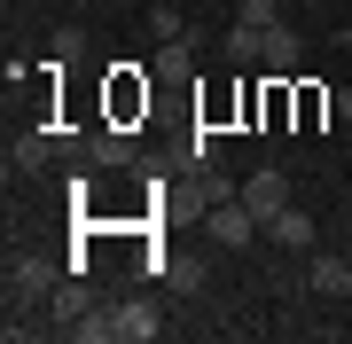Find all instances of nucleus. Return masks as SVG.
<instances>
[{
    "mask_svg": "<svg viewBox=\"0 0 352 344\" xmlns=\"http://www.w3.org/2000/svg\"><path fill=\"white\" fill-rule=\"evenodd\" d=\"M337 117H344V126H352V87H337Z\"/></svg>",
    "mask_w": 352,
    "mask_h": 344,
    "instance_id": "obj_15",
    "label": "nucleus"
},
{
    "mask_svg": "<svg viewBox=\"0 0 352 344\" xmlns=\"http://www.w3.org/2000/svg\"><path fill=\"white\" fill-rule=\"evenodd\" d=\"M243 204H251V211H258V227H266V219L289 204V180H282V165H258L251 180H243Z\"/></svg>",
    "mask_w": 352,
    "mask_h": 344,
    "instance_id": "obj_5",
    "label": "nucleus"
},
{
    "mask_svg": "<svg viewBox=\"0 0 352 344\" xmlns=\"http://www.w3.org/2000/svg\"><path fill=\"white\" fill-rule=\"evenodd\" d=\"M282 24V0H235V32H227V55L235 63H258L266 32Z\"/></svg>",
    "mask_w": 352,
    "mask_h": 344,
    "instance_id": "obj_1",
    "label": "nucleus"
},
{
    "mask_svg": "<svg viewBox=\"0 0 352 344\" xmlns=\"http://www.w3.org/2000/svg\"><path fill=\"white\" fill-rule=\"evenodd\" d=\"M87 313H94V290H87V282H55V297H47V321H63V329H78Z\"/></svg>",
    "mask_w": 352,
    "mask_h": 344,
    "instance_id": "obj_7",
    "label": "nucleus"
},
{
    "mask_svg": "<svg viewBox=\"0 0 352 344\" xmlns=\"http://www.w3.org/2000/svg\"><path fill=\"white\" fill-rule=\"evenodd\" d=\"M55 282H63V274H55L47 266V258H8V306H47V297H55Z\"/></svg>",
    "mask_w": 352,
    "mask_h": 344,
    "instance_id": "obj_3",
    "label": "nucleus"
},
{
    "mask_svg": "<svg viewBox=\"0 0 352 344\" xmlns=\"http://www.w3.org/2000/svg\"><path fill=\"white\" fill-rule=\"evenodd\" d=\"M305 290H314V297H352V258L305 251Z\"/></svg>",
    "mask_w": 352,
    "mask_h": 344,
    "instance_id": "obj_4",
    "label": "nucleus"
},
{
    "mask_svg": "<svg viewBox=\"0 0 352 344\" xmlns=\"http://www.w3.org/2000/svg\"><path fill=\"white\" fill-rule=\"evenodd\" d=\"M149 336H164V313L149 297H118V344H149Z\"/></svg>",
    "mask_w": 352,
    "mask_h": 344,
    "instance_id": "obj_6",
    "label": "nucleus"
},
{
    "mask_svg": "<svg viewBox=\"0 0 352 344\" xmlns=\"http://www.w3.org/2000/svg\"><path fill=\"white\" fill-rule=\"evenodd\" d=\"M196 188H204V204H227V196H243L235 180H227V172L212 165V149H204V172H196Z\"/></svg>",
    "mask_w": 352,
    "mask_h": 344,
    "instance_id": "obj_12",
    "label": "nucleus"
},
{
    "mask_svg": "<svg viewBox=\"0 0 352 344\" xmlns=\"http://www.w3.org/2000/svg\"><path fill=\"white\" fill-rule=\"evenodd\" d=\"M78 8H94V0H78Z\"/></svg>",
    "mask_w": 352,
    "mask_h": 344,
    "instance_id": "obj_17",
    "label": "nucleus"
},
{
    "mask_svg": "<svg viewBox=\"0 0 352 344\" xmlns=\"http://www.w3.org/2000/svg\"><path fill=\"white\" fill-rule=\"evenodd\" d=\"M266 235H274L282 251H314V219H305V211H289V204L266 219Z\"/></svg>",
    "mask_w": 352,
    "mask_h": 344,
    "instance_id": "obj_9",
    "label": "nucleus"
},
{
    "mask_svg": "<svg viewBox=\"0 0 352 344\" xmlns=\"http://www.w3.org/2000/svg\"><path fill=\"white\" fill-rule=\"evenodd\" d=\"M149 32H157V39H180L188 24H180V8H173V0H157V8H149Z\"/></svg>",
    "mask_w": 352,
    "mask_h": 344,
    "instance_id": "obj_14",
    "label": "nucleus"
},
{
    "mask_svg": "<svg viewBox=\"0 0 352 344\" xmlns=\"http://www.w3.org/2000/svg\"><path fill=\"white\" fill-rule=\"evenodd\" d=\"M337 39H344V47H352V24H344V32H337Z\"/></svg>",
    "mask_w": 352,
    "mask_h": 344,
    "instance_id": "obj_16",
    "label": "nucleus"
},
{
    "mask_svg": "<svg viewBox=\"0 0 352 344\" xmlns=\"http://www.w3.org/2000/svg\"><path fill=\"white\" fill-rule=\"evenodd\" d=\"M188 71H196V63H188V47H180V39H164V55H157V71H149V78H157V87H188Z\"/></svg>",
    "mask_w": 352,
    "mask_h": 344,
    "instance_id": "obj_10",
    "label": "nucleus"
},
{
    "mask_svg": "<svg viewBox=\"0 0 352 344\" xmlns=\"http://www.w3.org/2000/svg\"><path fill=\"white\" fill-rule=\"evenodd\" d=\"M298 55H305V39H298V24H274V32H266V47H258V63H266V71L282 78V71H298Z\"/></svg>",
    "mask_w": 352,
    "mask_h": 344,
    "instance_id": "obj_8",
    "label": "nucleus"
},
{
    "mask_svg": "<svg viewBox=\"0 0 352 344\" xmlns=\"http://www.w3.org/2000/svg\"><path fill=\"white\" fill-rule=\"evenodd\" d=\"M39 165H47V141H39V133H24V141L8 149V172H39Z\"/></svg>",
    "mask_w": 352,
    "mask_h": 344,
    "instance_id": "obj_13",
    "label": "nucleus"
},
{
    "mask_svg": "<svg viewBox=\"0 0 352 344\" xmlns=\"http://www.w3.org/2000/svg\"><path fill=\"white\" fill-rule=\"evenodd\" d=\"M344 258H352V242H344Z\"/></svg>",
    "mask_w": 352,
    "mask_h": 344,
    "instance_id": "obj_18",
    "label": "nucleus"
},
{
    "mask_svg": "<svg viewBox=\"0 0 352 344\" xmlns=\"http://www.w3.org/2000/svg\"><path fill=\"white\" fill-rule=\"evenodd\" d=\"M204 235H212L219 251H251V242H258V211L243 204V196H227V204H204Z\"/></svg>",
    "mask_w": 352,
    "mask_h": 344,
    "instance_id": "obj_2",
    "label": "nucleus"
},
{
    "mask_svg": "<svg viewBox=\"0 0 352 344\" xmlns=\"http://www.w3.org/2000/svg\"><path fill=\"white\" fill-rule=\"evenodd\" d=\"M71 336H78V344H118V306H94Z\"/></svg>",
    "mask_w": 352,
    "mask_h": 344,
    "instance_id": "obj_11",
    "label": "nucleus"
}]
</instances>
